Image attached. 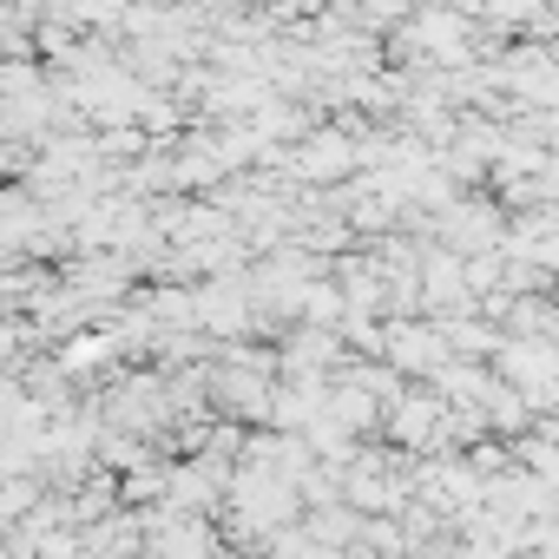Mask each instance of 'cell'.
<instances>
[{
    "instance_id": "1",
    "label": "cell",
    "mask_w": 559,
    "mask_h": 559,
    "mask_svg": "<svg viewBox=\"0 0 559 559\" xmlns=\"http://www.w3.org/2000/svg\"><path fill=\"white\" fill-rule=\"evenodd\" d=\"M382 356H389V369H408V376H428V382L454 362V349H448L441 323H415V317H395V323H389Z\"/></svg>"
},
{
    "instance_id": "2",
    "label": "cell",
    "mask_w": 559,
    "mask_h": 559,
    "mask_svg": "<svg viewBox=\"0 0 559 559\" xmlns=\"http://www.w3.org/2000/svg\"><path fill=\"white\" fill-rule=\"evenodd\" d=\"M415 480H402V461H382V454H356L349 474H343V500L362 507V513H389Z\"/></svg>"
},
{
    "instance_id": "3",
    "label": "cell",
    "mask_w": 559,
    "mask_h": 559,
    "mask_svg": "<svg viewBox=\"0 0 559 559\" xmlns=\"http://www.w3.org/2000/svg\"><path fill=\"white\" fill-rule=\"evenodd\" d=\"M145 552H152V559H211V552H217L211 513H171V507H158Z\"/></svg>"
},
{
    "instance_id": "4",
    "label": "cell",
    "mask_w": 559,
    "mask_h": 559,
    "mask_svg": "<svg viewBox=\"0 0 559 559\" xmlns=\"http://www.w3.org/2000/svg\"><path fill=\"white\" fill-rule=\"evenodd\" d=\"M435 230L448 237V250H461V257H487L493 243H500V211L493 204H441L435 211Z\"/></svg>"
},
{
    "instance_id": "5",
    "label": "cell",
    "mask_w": 559,
    "mask_h": 559,
    "mask_svg": "<svg viewBox=\"0 0 559 559\" xmlns=\"http://www.w3.org/2000/svg\"><path fill=\"white\" fill-rule=\"evenodd\" d=\"M356 158H369L356 139H343V132H317L304 152H297V178H317V185H336V178H349L356 171Z\"/></svg>"
},
{
    "instance_id": "6",
    "label": "cell",
    "mask_w": 559,
    "mask_h": 559,
    "mask_svg": "<svg viewBox=\"0 0 559 559\" xmlns=\"http://www.w3.org/2000/svg\"><path fill=\"white\" fill-rule=\"evenodd\" d=\"M112 349H119L112 336H80V343H67V349H60V369H73V376H86L93 362H112Z\"/></svg>"
}]
</instances>
